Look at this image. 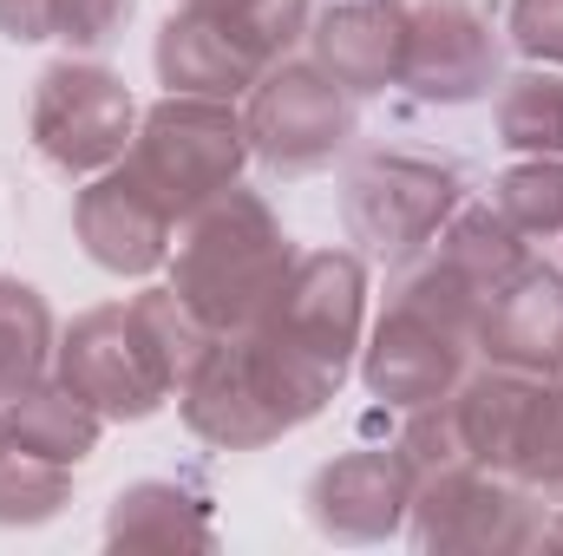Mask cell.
Instances as JSON below:
<instances>
[{
	"label": "cell",
	"mask_w": 563,
	"mask_h": 556,
	"mask_svg": "<svg viewBox=\"0 0 563 556\" xmlns=\"http://www.w3.org/2000/svg\"><path fill=\"white\" fill-rule=\"evenodd\" d=\"M492 210L518 236H563V157H525L492 184Z\"/></svg>",
	"instance_id": "obj_23"
},
{
	"label": "cell",
	"mask_w": 563,
	"mask_h": 556,
	"mask_svg": "<svg viewBox=\"0 0 563 556\" xmlns=\"http://www.w3.org/2000/svg\"><path fill=\"white\" fill-rule=\"evenodd\" d=\"M505 26H511V40H518L531 59L563 66V0H511Z\"/></svg>",
	"instance_id": "obj_25"
},
{
	"label": "cell",
	"mask_w": 563,
	"mask_h": 556,
	"mask_svg": "<svg viewBox=\"0 0 563 556\" xmlns=\"http://www.w3.org/2000/svg\"><path fill=\"white\" fill-rule=\"evenodd\" d=\"M407 20H413V0H341L314 20V66L354 92V99H374L387 86H400V66H407Z\"/></svg>",
	"instance_id": "obj_15"
},
{
	"label": "cell",
	"mask_w": 563,
	"mask_h": 556,
	"mask_svg": "<svg viewBox=\"0 0 563 556\" xmlns=\"http://www.w3.org/2000/svg\"><path fill=\"white\" fill-rule=\"evenodd\" d=\"M139 138V105L119 73L92 59H59L33 79V144L66 177H99L125 164Z\"/></svg>",
	"instance_id": "obj_6"
},
{
	"label": "cell",
	"mask_w": 563,
	"mask_h": 556,
	"mask_svg": "<svg viewBox=\"0 0 563 556\" xmlns=\"http://www.w3.org/2000/svg\"><path fill=\"white\" fill-rule=\"evenodd\" d=\"M558 511H563V504H558ZM544 544H563V518H558V531H544Z\"/></svg>",
	"instance_id": "obj_27"
},
{
	"label": "cell",
	"mask_w": 563,
	"mask_h": 556,
	"mask_svg": "<svg viewBox=\"0 0 563 556\" xmlns=\"http://www.w3.org/2000/svg\"><path fill=\"white\" fill-rule=\"evenodd\" d=\"M0 425H7L20 445H33V452L59 458V465L92 458V445H99V432H106V419L92 413L79 393H66L59 380H46V387H33L26 400L0 407Z\"/></svg>",
	"instance_id": "obj_18"
},
{
	"label": "cell",
	"mask_w": 563,
	"mask_h": 556,
	"mask_svg": "<svg viewBox=\"0 0 563 556\" xmlns=\"http://www.w3.org/2000/svg\"><path fill=\"white\" fill-rule=\"evenodd\" d=\"M472 347L492 367H525V374H558L563 367V276L551 263H518L498 281V294L478 314Z\"/></svg>",
	"instance_id": "obj_14"
},
{
	"label": "cell",
	"mask_w": 563,
	"mask_h": 556,
	"mask_svg": "<svg viewBox=\"0 0 563 556\" xmlns=\"http://www.w3.org/2000/svg\"><path fill=\"white\" fill-rule=\"evenodd\" d=\"M334 387H341L334 374L301 360L269 327H236V334H217V347L203 354V367L190 374L177 400L197 438L223 452H256L282 432L308 425L334 400Z\"/></svg>",
	"instance_id": "obj_2"
},
{
	"label": "cell",
	"mask_w": 563,
	"mask_h": 556,
	"mask_svg": "<svg viewBox=\"0 0 563 556\" xmlns=\"http://www.w3.org/2000/svg\"><path fill=\"white\" fill-rule=\"evenodd\" d=\"M420 551H531L544 544V498L485 465H452L413 485Z\"/></svg>",
	"instance_id": "obj_8"
},
{
	"label": "cell",
	"mask_w": 563,
	"mask_h": 556,
	"mask_svg": "<svg viewBox=\"0 0 563 556\" xmlns=\"http://www.w3.org/2000/svg\"><path fill=\"white\" fill-rule=\"evenodd\" d=\"M250 157L269 177H314L354 144V92H341L321 66L276 59L250 92Z\"/></svg>",
	"instance_id": "obj_7"
},
{
	"label": "cell",
	"mask_w": 563,
	"mask_h": 556,
	"mask_svg": "<svg viewBox=\"0 0 563 556\" xmlns=\"http://www.w3.org/2000/svg\"><path fill=\"white\" fill-rule=\"evenodd\" d=\"M498 144L525 157H563V73L538 66L518 79H498Z\"/></svg>",
	"instance_id": "obj_19"
},
{
	"label": "cell",
	"mask_w": 563,
	"mask_h": 556,
	"mask_svg": "<svg viewBox=\"0 0 563 556\" xmlns=\"http://www.w3.org/2000/svg\"><path fill=\"white\" fill-rule=\"evenodd\" d=\"M250 164V125L230 99H190L164 92L139 119V138L125 151V170L184 223L210 197H223Z\"/></svg>",
	"instance_id": "obj_4"
},
{
	"label": "cell",
	"mask_w": 563,
	"mask_h": 556,
	"mask_svg": "<svg viewBox=\"0 0 563 556\" xmlns=\"http://www.w3.org/2000/svg\"><path fill=\"white\" fill-rule=\"evenodd\" d=\"M269 66L250 53V46H236L223 26H210L203 13H170L164 20V33H157V79H164V92H190V99H250L256 92V79H263Z\"/></svg>",
	"instance_id": "obj_16"
},
{
	"label": "cell",
	"mask_w": 563,
	"mask_h": 556,
	"mask_svg": "<svg viewBox=\"0 0 563 556\" xmlns=\"http://www.w3.org/2000/svg\"><path fill=\"white\" fill-rule=\"evenodd\" d=\"M210 347L217 327L177 288H144L132 301L79 314L53 354V374L112 425V419L157 413L170 393H184Z\"/></svg>",
	"instance_id": "obj_1"
},
{
	"label": "cell",
	"mask_w": 563,
	"mask_h": 556,
	"mask_svg": "<svg viewBox=\"0 0 563 556\" xmlns=\"http://www.w3.org/2000/svg\"><path fill=\"white\" fill-rule=\"evenodd\" d=\"M73 230H79V249L112 269V276H151L170 263V243H177V216L144 190L125 164L86 177L79 203H73Z\"/></svg>",
	"instance_id": "obj_13"
},
{
	"label": "cell",
	"mask_w": 563,
	"mask_h": 556,
	"mask_svg": "<svg viewBox=\"0 0 563 556\" xmlns=\"http://www.w3.org/2000/svg\"><path fill=\"white\" fill-rule=\"evenodd\" d=\"M400 86L426 105H472L498 92V33L478 0H413Z\"/></svg>",
	"instance_id": "obj_11"
},
{
	"label": "cell",
	"mask_w": 563,
	"mask_h": 556,
	"mask_svg": "<svg viewBox=\"0 0 563 556\" xmlns=\"http://www.w3.org/2000/svg\"><path fill=\"white\" fill-rule=\"evenodd\" d=\"M295 269V243L269 210L263 190L230 184L223 197H210L203 210L184 216V236L170 243V288L217 327H256L282 294V281Z\"/></svg>",
	"instance_id": "obj_3"
},
{
	"label": "cell",
	"mask_w": 563,
	"mask_h": 556,
	"mask_svg": "<svg viewBox=\"0 0 563 556\" xmlns=\"http://www.w3.org/2000/svg\"><path fill=\"white\" fill-rule=\"evenodd\" d=\"M361 321H367V269H361V256L314 249V256H295L282 294L269 301V314L256 327L288 341L321 374L347 380V360L361 354Z\"/></svg>",
	"instance_id": "obj_9"
},
{
	"label": "cell",
	"mask_w": 563,
	"mask_h": 556,
	"mask_svg": "<svg viewBox=\"0 0 563 556\" xmlns=\"http://www.w3.org/2000/svg\"><path fill=\"white\" fill-rule=\"evenodd\" d=\"M465 203V170L445 157H426L407 144H380L361 151L341 177V216L347 236L374 256V263H407L452 223V210Z\"/></svg>",
	"instance_id": "obj_5"
},
{
	"label": "cell",
	"mask_w": 563,
	"mask_h": 556,
	"mask_svg": "<svg viewBox=\"0 0 563 556\" xmlns=\"http://www.w3.org/2000/svg\"><path fill=\"white\" fill-rule=\"evenodd\" d=\"M465 360H472V334L426 314L413 301H394L387 294V314L374 321L367 347H361V380L374 400L413 413V407H432L445 393H459L465 380Z\"/></svg>",
	"instance_id": "obj_10"
},
{
	"label": "cell",
	"mask_w": 563,
	"mask_h": 556,
	"mask_svg": "<svg viewBox=\"0 0 563 556\" xmlns=\"http://www.w3.org/2000/svg\"><path fill=\"white\" fill-rule=\"evenodd\" d=\"M73 498V465L20 445L0 425V524H46Z\"/></svg>",
	"instance_id": "obj_21"
},
{
	"label": "cell",
	"mask_w": 563,
	"mask_h": 556,
	"mask_svg": "<svg viewBox=\"0 0 563 556\" xmlns=\"http://www.w3.org/2000/svg\"><path fill=\"white\" fill-rule=\"evenodd\" d=\"M53 354H59V334H53L46 294L33 281L0 276V407H13L33 387H46Z\"/></svg>",
	"instance_id": "obj_17"
},
{
	"label": "cell",
	"mask_w": 563,
	"mask_h": 556,
	"mask_svg": "<svg viewBox=\"0 0 563 556\" xmlns=\"http://www.w3.org/2000/svg\"><path fill=\"white\" fill-rule=\"evenodd\" d=\"M558 380H563V367H558Z\"/></svg>",
	"instance_id": "obj_28"
},
{
	"label": "cell",
	"mask_w": 563,
	"mask_h": 556,
	"mask_svg": "<svg viewBox=\"0 0 563 556\" xmlns=\"http://www.w3.org/2000/svg\"><path fill=\"white\" fill-rule=\"evenodd\" d=\"M0 33L33 46V40H53V20H46V0H0Z\"/></svg>",
	"instance_id": "obj_26"
},
{
	"label": "cell",
	"mask_w": 563,
	"mask_h": 556,
	"mask_svg": "<svg viewBox=\"0 0 563 556\" xmlns=\"http://www.w3.org/2000/svg\"><path fill=\"white\" fill-rule=\"evenodd\" d=\"M177 7L184 13H203L210 26H223L263 66L288 59V46L308 33V0H177Z\"/></svg>",
	"instance_id": "obj_22"
},
{
	"label": "cell",
	"mask_w": 563,
	"mask_h": 556,
	"mask_svg": "<svg viewBox=\"0 0 563 556\" xmlns=\"http://www.w3.org/2000/svg\"><path fill=\"white\" fill-rule=\"evenodd\" d=\"M413 511V471L400 445H354L308 485V518L334 544H380Z\"/></svg>",
	"instance_id": "obj_12"
},
{
	"label": "cell",
	"mask_w": 563,
	"mask_h": 556,
	"mask_svg": "<svg viewBox=\"0 0 563 556\" xmlns=\"http://www.w3.org/2000/svg\"><path fill=\"white\" fill-rule=\"evenodd\" d=\"M106 544H210V518L203 498H190L184 485H132L112 504Z\"/></svg>",
	"instance_id": "obj_20"
},
{
	"label": "cell",
	"mask_w": 563,
	"mask_h": 556,
	"mask_svg": "<svg viewBox=\"0 0 563 556\" xmlns=\"http://www.w3.org/2000/svg\"><path fill=\"white\" fill-rule=\"evenodd\" d=\"M132 13H139V0H46L53 40H66L73 53H106Z\"/></svg>",
	"instance_id": "obj_24"
}]
</instances>
